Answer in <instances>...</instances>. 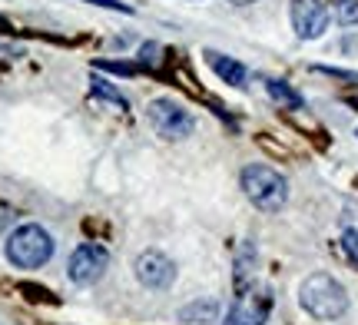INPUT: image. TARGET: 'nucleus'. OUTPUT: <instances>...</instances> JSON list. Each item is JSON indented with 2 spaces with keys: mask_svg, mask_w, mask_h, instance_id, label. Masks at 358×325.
<instances>
[{
  "mask_svg": "<svg viewBox=\"0 0 358 325\" xmlns=\"http://www.w3.org/2000/svg\"><path fill=\"white\" fill-rule=\"evenodd\" d=\"M299 305L319 322H335L348 312V292L335 275L312 273L299 286Z\"/></svg>",
  "mask_w": 358,
  "mask_h": 325,
  "instance_id": "obj_1",
  "label": "nucleus"
},
{
  "mask_svg": "<svg viewBox=\"0 0 358 325\" xmlns=\"http://www.w3.org/2000/svg\"><path fill=\"white\" fill-rule=\"evenodd\" d=\"M239 186H243L245 199L262 212H279L289 203V182L279 169L266 166V163H249L239 173Z\"/></svg>",
  "mask_w": 358,
  "mask_h": 325,
  "instance_id": "obj_2",
  "label": "nucleus"
},
{
  "mask_svg": "<svg viewBox=\"0 0 358 325\" xmlns=\"http://www.w3.org/2000/svg\"><path fill=\"white\" fill-rule=\"evenodd\" d=\"M53 236L37 226V222H24V226H17L10 236H7V243H3V252H7V262L17 266V269H40V266H47L53 259Z\"/></svg>",
  "mask_w": 358,
  "mask_h": 325,
  "instance_id": "obj_3",
  "label": "nucleus"
},
{
  "mask_svg": "<svg viewBox=\"0 0 358 325\" xmlns=\"http://www.w3.org/2000/svg\"><path fill=\"white\" fill-rule=\"evenodd\" d=\"M272 305H275L272 289L259 286V282H249V286L239 289V296L229 305L222 325H266L268 315H272Z\"/></svg>",
  "mask_w": 358,
  "mask_h": 325,
  "instance_id": "obj_4",
  "label": "nucleus"
},
{
  "mask_svg": "<svg viewBox=\"0 0 358 325\" xmlns=\"http://www.w3.org/2000/svg\"><path fill=\"white\" fill-rule=\"evenodd\" d=\"M146 120L163 140H186L192 130H196V117L189 110L169 96H159V100H150L146 106Z\"/></svg>",
  "mask_w": 358,
  "mask_h": 325,
  "instance_id": "obj_5",
  "label": "nucleus"
},
{
  "mask_svg": "<svg viewBox=\"0 0 358 325\" xmlns=\"http://www.w3.org/2000/svg\"><path fill=\"white\" fill-rule=\"evenodd\" d=\"M110 266V252L100 246V243H83L70 252V262H66V275L73 286H93Z\"/></svg>",
  "mask_w": 358,
  "mask_h": 325,
  "instance_id": "obj_6",
  "label": "nucleus"
},
{
  "mask_svg": "<svg viewBox=\"0 0 358 325\" xmlns=\"http://www.w3.org/2000/svg\"><path fill=\"white\" fill-rule=\"evenodd\" d=\"M289 20L299 40H319L329 30V7L322 0H289Z\"/></svg>",
  "mask_w": 358,
  "mask_h": 325,
  "instance_id": "obj_7",
  "label": "nucleus"
},
{
  "mask_svg": "<svg viewBox=\"0 0 358 325\" xmlns=\"http://www.w3.org/2000/svg\"><path fill=\"white\" fill-rule=\"evenodd\" d=\"M133 269H136V279L146 289H169L173 279H176V262L169 259L166 252H159V249H146Z\"/></svg>",
  "mask_w": 358,
  "mask_h": 325,
  "instance_id": "obj_8",
  "label": "nucleus"
},
{
  "mask_svg": "<svg viewBox=\"0 0 358 325\" xmlns=\"http://www.w3.org/2000/svg\"><path fill=\"white\" fill-rule=\"evenodd\" d=\"M206 64L229 87H245V80H249V70L239 60H232V57H226V53H219V50H206Z\"/></svg>",
  "mask_w": 358,
  "mask_h": 325,
  "instance_id": "obj_9",
  "label": "nucleus"
},
{
  "mask_svg": "<svg viewBox=\"0 0 358 325\" xmlns=\"http://www.w3.org/2000/svg\"><path fill=\"white\" fill-rule=\"evenodd\" d=\"M90 90H93V96H100V100H106V103H116L120 110H129V96L123 90H116V83H110L106 77H90Z\"/></svg>",
  "mask_w": 358,
  "mask_h": 325,
  "instance_id": "obj_10",
  "label": "nucleus"
},
{
  "mask_svg": "<svg viewBox=\"0 0 358 325\" xmlns=\"http://www.w3.org/2000/svg\"><path fill=\"white\" fill-rule=\"evenodd\" d=\"M216 315H219V302H189L186 309H179V322H216Z\"/></svg>",
  "mask_w": 358,
  "mask_h": 325,
  "instance_id": "obj_11",
  "label": "nucleus"
},
{
  "mask_svg": "<svg viewBox=\"0 0 358 325\" xmlns=\"http://www.w3.org/2000/svg\"><path fill=\"white\" fill-rule=\"evenodd\" d=\"M266 93L275 100V103H285V106H292V110L306 106L302 93H295L292 87H289V83H282V80H266Z\"/></svg>",
  "mask_w": 358,
  "mask_h": 325,
  "instance_id": "obj_12",
  "label": "nucleus"
},
{
  "mask_svg": "<svg viewBox=\"0 0 358 325\" xmlns=\"http://www.w3.org/2000/svg\"><path fill=\"white\" fill-rule=\"evenodd\" d=\"M335 20L342 27L358 24V0H338L335 3Z\"/></svg>",
  "mask_w": 358,
  "mask_h": 325,
  "instance_id": "obj_13",
  "label": "nucleus"
},
{
  "mask_svg": "<svg viewBox=\"0 0 358 325\" xmlns=\"http://www.w3.org/2000/svg\"><path fill=\"white\" fill-rule=\"evenodd\" d=\"M342 252H345V259L358 269V229H345V233H342Z\"/></svg>",
  "mask_w": 358,
  "mask_h": 325,
  "instance_id": "obj_14",
  "label": "nucleus"
},
{
  "mask_svg": "<svg viewBox=\"0 0 358 325\" xmlns=\"http://www.w3.org/2000/svg\"><path fill=\"white\" fill-rule=\"evenodd\" d=\"M140 60L143 64H159V43H146L140 50Z\"/></svg>",
  "mask_w": 358,
  "mask_h": 325,
  "instance_id": "obj_15",
  "label": "nucleus"
},
{
  "mask_svg": "<svg viewBox=\"0 0 358 325\" xmlns=\"http://www.w3.org/2000/svg\"><path fill=\"white\" fill-rule=\"evenodd\" d=\"M87 3H96V7H110V10H127L129 13V7L127 3H120V0H87Z\"/></svg>",
  "mask_w": 358,
  "mask_h": 325,
  "instance_id": "obj_16",
  "label": "nucleus"
},
{
  "mask_svg": "<svg viewBox=\"0 0 358 325\" xmlns=\"http://www.w3.org/2000/svg\"><path fill=\"white\" fill-rule=\"evenodd\" d=\"M229 3H236V7H245V3H252V0H229Z\"/></svg>",
  "mask_w": 358,
  "mask_h": 325,
  "instance_id": "obj_17",
  "label": "nucleus"
},
{
  "mask_svg": "<svg viewBox=\"0 0 358 325\" xmlns=\"http://www.w3.org/2000/svg\"><path fill=\"white\" fill-rule=\"evenodd\" d=\"M3 226H7V216H3V212H0V229H3Z\"/></svg>",
  "mask_w": 358,
  "mask_h": 325,
  "instance_id": "obj_18",
  "label": "nucleus"
},
{
  "mask_svg": "<svg viewBox=\"0 0 358 325\" xmlns=\"http://www.w3.org/2000/svg\"><path fill=\"white\" fill-rule=\"evenodd\" d=\"M355 106H358V100H355Z\"/></svg>",
  "mask_w": 358,
  "mask_h": 325,
  "instance_id": "obj_19",
  "label": "nucleus"
},
{
  "mask_svg": "<svg viewBox=\"0 0 358 325\" xmlns=\"http://www.w3.org/2000/svg\"><path fill=\"white\" fill-rule=\"evenodd\" d=\"M355 136H358V133H355Z\"/></svg>",
  "mask_w": 358,
  "mask_h": 325,
  "instance_id": "obj_20",
  "label": "nucleus"
}]
</instances>
